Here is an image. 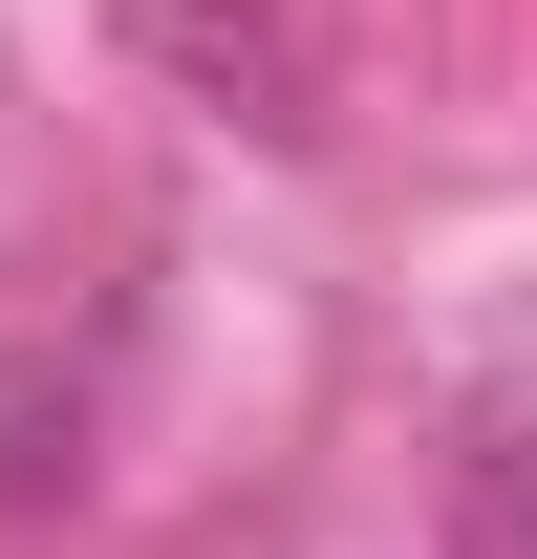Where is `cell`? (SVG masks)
Instances as JSON below:
<instances>
[{
  "label": "cell",
  "instance_id": "7a4b0ae2",
  "mask_svg": "<svg viewBox=\"0 0 537 559\" xmlns=\"http://www.w3.org/2000/svg\"><path fill=\"white\" fill-rule=\"evenodd\" d=\"M130 44H151V66H194L237 130H301V44H279L259 0H130Z\"/></svg>",
  "mask_w": 537,
  "mask_h": 559
},
{
  "label": "cell",
  "instance_id": "6da1fadb",
  "mask_svg": "<svg viewBox=\"0 0 537 559\" xmlns=\"http://www.w3.org/2000/svg\"><path fill=\"white\" fill-rule=\"evenodd\" d=\"M430 538L452 559H537V323L452 366V452H430Z\"/></svg>",
  "mask_w": 537,
  "mask_h": 559
}]
</instances>
